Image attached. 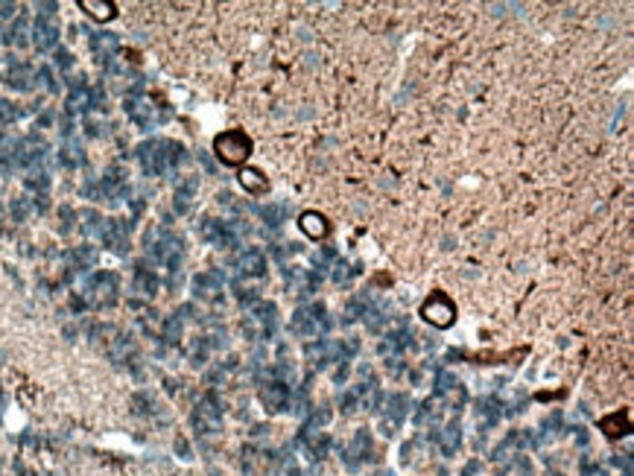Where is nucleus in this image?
I'll return each instance as SVG.
<instances>
[{"instance_id": "36", "label": "nucleus", "mask_w": 634, "mask_h": 476, "mask_svg": "<svg viewBox=\"0 0 634 476\" xmlns=\"http://www.w3.org/2000/svg\"><path fill=\"white\" fill-rule=\"evenodd\" d=\"M79 219H85V222H82V231H85V234H94V231L100 234V228H103V216H100L97 211H82Z\"/></svg>"}, {"instance_id": "28", "label": "nucleus", "mask_w": 634, "mask_h": 476, "mask_svg": "<svg viewBox=\"0 0 634 476\" xmlns=\"http://www.w3.org/2000/svg\"><path fill=\"white\" fill-rule=\"evenodd\" d=\"M91 106V91H88V85L85 82H74V91H71V97H68V111L71 114H79V111H85Z\"/></svg>"}, {"instance_id": "8", "label": "nucleus", "mask_w": 634, "mask_h": 476, "mask_svg": "<svg viewBox=\"0 0 634 476\" xmlns=\"http://www.w3.org/2000/svg\"><path fill=\"white\" fill-rule=\"evenodd\" d=\"M193 427L199 432H216L219 427H223V403H219V397L213 392H208L199 400V406L193 412Z\"/></svg>"}, {"instance_id": "45", "label": "nucleus", "mask_w": 634, "mask_h": 476, "mask_svg": "<svg viewBox=\"0 0 634 476\" xmlns=\"http://www.w3.org/2000/svg\"><path fill=\"white\" fill-rule=\"evenodd\" d=\"M287 476H301V470H298V467H296V465H293V467H290V470H287Z\"/></svg>"}, {"instance_id": "27", "label": "nucleus", "mask_w": 634, "mask_h": 476, "mask_svg": "<svg viewBox=\"0 0 634 476\" xmlns=\"http://www.w3.org/2000/svg\"><path fill=\"white\" fill-rule=\"evenodd\" d=\"M135 290H138L141 295L152 298V295L158 293V275H155L152 269H146V266H138V272H135Z\"/></svg>"}, {"instance_id": "5", "label": "nucleus", "mask_w": 634, "mask_h": 476, "mask_svg": "<svg viewBox=\"0 0 634 476\" xmlns=\"http://www.w3.org/2000/svg\"><path fill=\"white\" fill-rule=\"evenodd\" d=\"M117 301V275L97 272L85 283V304L91 307H111Z\"/></svg>"}, {"instance_id": "1", "label": "nucleus", "mask_w": 634, "mask_h": 476, "mask_svg": "<svg viewBox=\"0 0 634 476\" xmlns=\"http://www.w3.org/2000/svg\"><path fill=\"white\" fill-rule=\"evenodd\" d=\"M184 158V146L176 141H164V138H152L144 141L138 146V161L144 167L146 176H164L170 170H176Z\"/></svg>"}, {"instance_id": "4", "label": "nucleus", "mask_w": 634, "mask_h": 476, "mask_svg": "<svg viewBox=\"0 0 634 476\" xmlns=\"http://www.w3.org/2000/svg\"><path fill=\"white\" fill-rule=\"evenodd\" d=\"M421 319L438 330H448L456 322V304L445 293H433L421 304Z\"/></svg>"}, {"instance_id": "42", "label": "nucleus", "mask_w": 634, "mask_h": 476, "mask_svg": "<svg viewBox=\"0 0 634 476\" xmlns=\"http://www.w3.org/2000/svg\"><path fill=\"white\" fill-rule=\"evenodd\" d=\"M56 65H59V68H71V65H74L71 53H68V50H59V53H56Z\"/></svg>"}, {"instance_id": "23", "label": "nucleus", "mask_w": 634, "mask_h": 476, "mask_svg": "<svg viewBox=\"0 0 634 476\" xmlns=\"http://www.w3.org/2000/svg\"><path fill=\"white\" fill-rule=\"evenodd\" d=\"M6 85L15 91H29V85H33V68L26 61H12L6 71Z\"/></svg>"}, {"instance_id": "3", "label": "nucleus", "mask_w": 634, "mask_h": 476, "mask_svg": "<svg viewBox=\"0 0 634 476\" xmlns=\"http://www.w3.org/2000/svg\"><path fill=\"white\" fill-rule=\"evenodd\" d=\"M290 330L301 339H322L331 330V315L325 310V304H304L293 313Z\"/></svg>"}, {"instance_id": "29", "label": "nucleus", "mask_w": 634, "mask_h": 476, "mask_svg": "<svg viewBox=\"0 0 634 476\" xmlns=\"http://www.w3.org/2000/svg\"><path fill=\"white\" fill-rule=\"evenodd\" d=\"M187 313H190V307H181L178 313H173L170 319L164 322V339H167V342H178V339H181V330H184V322H187Z\"/></svg>"}, {"instance_id": "20", "label": "nucleus", "mask_w": 634, "mask_h": 476, "mask_svg": "<svg viewBox=\"0 0 634 476\" xmlns=\"http://www.w3.org/2000/svg\"><path fill=\"white\" fill-rule=\"evenodd\" d=\"M240 184H243V190L248 196H266L269 193V178L255 167L240 170Z\"/></svg>"}, {"instance_id": "2", "label": "nucleus", "mask_w": 634, "mask_h": 476, "mask_svg": "<svg viewBox=\"0 0 634 476\" xmlns=\"http://www.w3.org/2000/svg\"><path fill=\"white\" fill-rule=\"evenodd\" d=\"M251 138L243 129H228L223 135L213 138V155L223 161L226 167H243L251 155Z\"/></svg>"}, {"instance_id": "38", "label": "nucleus", "mask_w": 634, "mask_h": 476, "mask_svg": "<svg viewBox=\"0 0 634 476\" xmlns=\"http://www.w3.org/2000/svg\"><path fill=\"white\" fill-rule=\"evenodd\" d=\"M477 415H483L488 424H494V421L500 418V409H497V403H494L491 397H485V400L477 403Z\"/></svg>"}, {"instance_id": "39", "label": "nucleus", "mask_w": 634, "mask_h": 476, "mask_svg": "<svg viewBox=\"0 0 634 476\" xmlns=\"http://www.w3.org/2000/svg\"><path fill=\"white\" fill-rule=\"evenodd\" d=\"M360 406H363V400L354 395V389L342 395V412H345V415H351V412H357Z\"/></svg>"}, {"instance_id": "24", "label": "nucleus", "mask_w": 634, "mask_h": 476, "mask_svg": "<svg viewBox=\"0 0 634 476\" xmlns=\"http://www.w3.org/2000/svg\"><path fill=\"white\" fill-rule=\"evenodd\" d=\"M196 187H199L196 178H184V181L176 187V193H173V208H176V213H187V211H190V205H193V196H196Z\"/></svg>"}, {"instance_id": "31", "label": "nucleus", "mask_w": 634, "mask_h": 476, "mask_svg": "<svg viewBox=\"0 0 634 476\" xmlns=\"http://www.w3.org/2000/svg\"><path fill=\"white\" fill-rule=\"evenodd\" d=\"M91 47L97 50L100 59H111V53L117 50V36L114 33H94L91 36Z\"/></svg>"}, {"instance_id": "37", "label": "nucleus", "mask_w": 634, "mask_h": 476, "mask_svg": "<svg viewBox=\"0 0 634 476\" xmlns=\"http://www.w3.org/2000/svg\"><path fill=\"white\" fill-rule=\"evenodd\" d=\"M357 272H360V269H351V263H348V260H336V263H333V280H336V283H348Z\"/></svg>"}, {"instance_id": "6", "label": "nucleus", "mask_w": 634, "mask_h": 476, "mask_svg": "<svg viewBox=\"0 0 634 476\" xmlns=\"http://www.w3.org/2000/svg\"><path fill=\"white\" fill-rule=\"evenodd\" d=\"M199 234H202L205 243H211L216 248H231V245L240 243L243 228L234 226V222H226V219H202Z\"/></svg>"}, {"instance_id": "32", "label": "nucleus", "mask_w": 634, "mask_h": 476, "mask_svg": "<svg viewBox=\"0 0 634 476\" xmlns=\"http://www.w3.org/2000/svg\"><path fill=\"white\" fill-rule=\"evenodd\" d=\"M371 310V304H368V298L360 293V295H354L351 301H348V307H345V322H357V319H366V313Z\"/></svg>"}, {"instance_id": "22", "label": "nucleus", "mask_w": 634, "mask_h": 476, "mask_svg": "<svg viewBox=\"0 0 634 476\" xmlns=\"http://www.w3.org/2000/svg\"><path fill=\"white\" fill-rule=\"evenodd\" d=\"M79 9L88 12L94 21H114L117 18V4L111 0H79Z\"/></svg>"}, {"instance_id": "19", "label": "nucleus", "mask_w": 634, "mask_h": 476, "mask_svg": "<svg viewBox=\"0 0 634 476\" xmlns=\"http://www.w3.org/2000/svg\"><path fill=\"white\" fill-rule=\"evenodd\" d=\"M599 430L605 432L608 438H623V435H628V432H631V418H628V412H625V409L611 412V415H605V418L599 421Z\"/></svg>"}, {"instance_id": "34", "label": "nucleus", "mask_w": 634, "mask_h": 476, "mask_svg": "<svg viewBox=\"0 0 634 476\" xmlns=\"http://www.w3.org/2000/svg\"><path fill=\"white\" fill-rule=\"evenodd\" d=\"M4 41H6V44H18V47L26 44V18H18V21H15V26L6 33Z\"/></svg>"}, {"instance_id": "13", "label": "nucleus", "mask_w": 634, "mask_h": 476, "mask_svg": "<svg viewBox=\"0 0 634 476\" xmlns=\"http://www.w3.org/2000/svg\"><path fill=\"white\" fill-rule=\"evenodd\" d=\"M409 406H412V400H409V395H403V392L386 397V418H383V432H386V435H392V432L398 430V424L409 415Z\"/></svg>"}, {"instance_id": "41", "label": "nucleus", "mask_w": 634, "mask_h": 476, "mask_svg": "<svg viewBox=\"0 0 634 476\" xmlns=\"http://www.w3.org/2000/svg\"><path fill=\"white\" fill-rule=\"evenodd\" d=\"M12 213H15L18 219H24V216L29 213V202H26V199H18V202H12Z\"/></svg>"}, {"instance_id": "18", "label": "nucleus", "mask_w": 634, "mask_h": 476, "mask_svg": "<svg viewBox=\"0 0 634 476\" xmlns=\"http://www.w3.org/2000/svg\"><path fill=\"white\" fill-rule=\"evenodd\" d=\"M100 187H103V193H106L109 202H120L126 193H129V181H126V173H123L120 167H111V170L103 176Z\"/></svg>"}, {"instance_id": "26", "label": "nucleus", "mask_w": 634, "mask_h": 476, "mask_svg": "<svg viewBox=\"0 0 634 476\" xmlns=\"http://www.w3.org/2000/svg\"><path fill=\"white\" fill-rule=\"evenodd\" d=\"M301 441L307 444V450H310L313 459H322V456L328 453L331 435H328V432H319V430H313V427H307V430L301 432Z\"/></svg>"}, {"instance_id": "10", "label": "nucleus", "mask_w": 634, "mask_h": 476, "mask_svg": "<svg viewBox=\"0 0 634 476\" xmlns=\"http://www.w3.org/2000/svg\"><path fill=\"white\" fill-rule=\"evenodd\" d=\"M129 231H132V222L114 216V219H103L100 237H103V243L111 251H126V248H129Z\"/></svg>"}, {"instance_id": "35", "label": "nucleus", "mask_w": 634, "mask_h": 476, "mask_svg": "<svg viewBox=\"0 0 634 476\" xmlns=\"http://www.w3.org/2000/svg\"><path fill=\"white\" fill-rule=\"evenodd\" d=\"M208 348H211V342L202 336V339H196L193 345H190V363L193 365H202L205 360H208Z\"/></svg>"}, {"instance_id": "11", "label": "nucleus", "mask_w": 634, "mask_h": 476, "mask_svg": "<svg viewBox=\"0 0 634 476\" xmlns=\"http://www.w3.org/2000/svg\"><path fill=\"white\" fill-rule=\"evenodd\" d=\"M298 228H301V234H304L307 240H313V243H322V240L331 237V222H328V216L319 213V211H304V213L298 216Z\"/></svg>"}, {"instance_id": "15", "label": "nucleus", "mask_w": 634, "mask_h": 476, "mask_svg": "<svg viewBox=\"0 0 634 476\" xmlns=\"http://www.w3.org/2000/svg\"><path fill=\"white\" fill-rule=\"evenodd\" d=\"M193 295L199 301H219V295H223V278L216 272H199L193 278Z\"/></svg>"}, {"instance_id": "25", "label": "nucleus", "mask_w": 634, "mask_h": 476, "mask_svg": "<svg viewBox=\"0 0 634 476\" xmlns=\"http://www.w3.org/2000/svg\"><path fill=\"white\" fill-rule=\"evenodd\" d=\"M438 447H441V453H445V456H456V450L462 447V427H459V421H451L445 430L438 432Z\"/></svg>"}, {"instance_id": "12", "label": "nucleus", "mask_w": 634, "mask_h": 476, "mask_svg": "<svg viewBox=\"0 0 634 476\" xmlns=\"http://www.w3.org/2000/svg\"><path fill=\"white\" fill-rule=\"evenodd\" d=\"M29 36H33V44H36V50H41V53H47V50H53L56 44H59V24L47 15H41L36 24H33V29H29Z\"/></svg>"}, {"instance_id": "40", "label": "nucleus", "mask_w": 634, "mask_h": 476, "mask_svg": "<svg viewBox=\"0 0 634 476\" xmlns=\"http://www.w3.org/2000/svg\"><path fill=\"white\" fill-rule=\"evenodd\" d=\"M15 117H21V108H15V106L6 103V100H0V123H9V120H15Z\"/></svg>"}, {"instance_id": "44", "label": "nucleus", "mask_w": 634, "mask_h": 476, "mask_svg": "<svg viewBox=\"0 0 634 476\" xmlns=\"http://www.w3.org/2000/svg\"><path fill=\"white\" fill-rule=\"evenodd\" d=\"M263 216H266V219H272V226H278V219H281V208H266V211H263Z\"/></svg>"}, {"instance_id": "30", "label": "nucleus", "mask_w": 634, "mask_h": 476, "mask_svg": "<svg viewBox=\"0 0 634 476\" xmlns=\"http://www.w3.org/2000/svg\"><path fill=\"white\" fill-rule=\"evenodd\" d=\"M406 345H409V330H406V328H401V330L389 333V336H386V342H380V354H383V357H392V354L403 351Z\"/></svg>"}, {"instance_id": "14", "label": "nucleus", "mask_w": 634, "mask_h": 476, "mask_svg": "<svg viewBox=\"0 0 634 476\" xmlns=\"http://www.w3.org/2000/svg\"><path fill=\"white\" fill-rule=\"evenodd\" d=\"M269 269V260L261 248H246L243 255L237 258V272L246 275V278H263Z\"/></svg>"}, {"instance_id": "33", "label": "nucleus", "mask_w": 634, "mask_h": 476, "mask_svg": "<svg viewBox=\"0 0 634 476\" xmlns=\"http://www.w3.org/2000/svg\"><path fill=\"white\" fill-rule=\"evenodd\" d=\"M71 263H74V269H88V266L97 263V251H94L91 245H79V248L71 251Z\"/></svg>"}, {"instance_id": "7", "label": "nucleus", "mask_w": 634, "mask_h": 476, "mask_svg": "<svg viewBox=\"0 0 634 476\" xmlns=\"http://www.w3.org/2000/svg\"><path fill=\"white\" fill-rule=\"evenodd\" d=\"M149 251H152V258L155 260H161V263H167L170 269H178V263H181V255H184V245H181V237L178 234H173V231H167V228H161L155 234V240L149 237Z\"/></svg>"}, {"instance_id": "43", "label": "nucleus", "mask_w": 634, "mask_h": 476, "mask_svg": "<svg viewBox=\"0 0 634 476\" xmlns=\"http://www.w3.org/2000/svg\"><path fill=\"white\" fill-rule=\"evenodd\" d=\"M480 470H483V467H480V462H477V459H471V462L462 467V476H477Z\"/></svg>"}, {"instance_id": "17", "label": "nucleus", "mask_w": 634, "mask_h": 476, "mask_svg": "<svg viewBox=\"0 0 634 476\" xmlns=\"http://www.w3.org/2000/svg\"><path fill=\"white\" fill-rule=\"evenodd\" d=\"M351 456H357L354 462L360 465V462H371L374 459V441H371V432L368 430H357V435H354V441L348 444V450H345V465L351 462Z\"/></svg>"}, {"instance_id": "16", "label": "nucleus", "mask_w": 634, "mask_h": 476, "mask_svg": "<svg viewBox=\"0 0 634 476\" xmlns=\"http://www.w3.org/2000/svg\"><path fill=\"white\" fill-rule=\"evenodd\" d=\"M261 400L266 406V412H283L290 406V386L281 383V380H272L261 389Z\"/></svg>"}, {"instance_id": "9", "label": "nucleus", "mask_w": 634, "mask_h": 476, "mask_svg": "<svg viewBox=\"0 0 634 476\" xmlns=\"http://www.w3.org/2000/svg\"><path fill=\"white\" fill-rule=\"evenodd\" d=\"M126 114H129L138 126H144V129L155 126L158 120H164V114L158 111V106H152V100L144 97V93H132V97H126Z\"/></svg>"}, {"instance_id": "21", "label": "nucleus", "mask_w": 634, "mask_h": 476, "mask_svg": "<svg viewBox=\"0 0 634 476\" xmlns=\"http://www.w3.org/2000/svg\"><path fill=\"white\" fill-rule=\"evenodd\" d=\"M251 319L263 328V336H272V330L278 325V307L272 301H255L251 304Z\"/></svg>"}]
</instances>
